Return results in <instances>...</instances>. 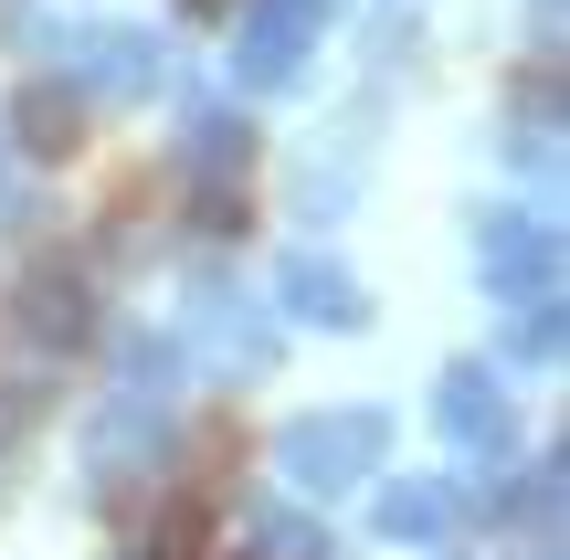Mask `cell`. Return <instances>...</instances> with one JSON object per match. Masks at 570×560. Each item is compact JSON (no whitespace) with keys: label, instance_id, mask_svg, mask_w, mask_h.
<instances>
[{"label":"cell","instance_id":"2e32d148","mask_svg":"<svg viewBox=\"0 0 570 560\" xmlns=\"http://www.w3.org/2000/svg\"><path fill=\"white\" fill-rule=\"evenodd\" d=\"M169 381H180V338H127V350H117V392L169 402Z\"/></svg>","mask_w":570,"mask_h":560},{"label":"cell","instance_id":"44dd1931","mask_svg":"<svg viewBox=\"0 0 570 560\" xmlns=\"http://www.w3.org/2000/svg\"><path fill=\"white\" fill-rule=\"evenodd\" d=\"M117 560H148V550H117Z\"/></svg>","mask_w":570,"mask_h":560},{"label":"cell","instance_id":"5bb4252c","mask_svg":"<svg viewBox=\"0 0 570 560\" xmlns=\"http://www.w3.org/2000/svg\"><path fill=\"white\" fill-rule=\"evenodd\" d=\"M560 338H570V307L560 296H529V307H508V360L497 371H550Z\"/></svg>","mask_w":570,"mask_h":560},{"label":"cell","instance_id":"6da1fadb","mask_svg":"<svg viewBox=\"0 0 570 560\" xmlns=\"http://www.w3.org/2000/svg\"><path fill=\"white\" fill-rule=\"evenodd\" d=\"M265 455H275V477L296 487V498H348V487L391 455V413H381V402H327V413L275 423Z\"/></svg>","mask_w":570,"mask_h":560},{"label":"cell","instance_id":"7c38bea8","mask_svg":"<svg viewBox=\"0 0 570 560\" xmlns=\"http://www.w3.org/2000/svg\"><path fill=\"white\" fill-rule=\"evenodd\" d=\"M508 148H518L529 169L560 159V63H529V75L508 85Z\"/></svg>","mask_w":570,"mask_h":560},{"label":"cell","instance_id":"7a4b0ae2","mask_svg":"<svg viewBox=\"0 0 570 560\" xmlns=\"http://www.w3.org/2000/svg\"><path fill=\"white\" fill-rule=\"evenodd\" d=\"M475 275H487L497 307H529V296H560V223L529 202L475 212Z\"/></svg>","mask_w":570,"mask_h":560},{"label":"cell","instance_id":"ba28073f","mask_svg":"<svg viewBox=\"0 0 570 560\" xmlns=\"http://www.w3.org/2000/svg\"><path fill=\"white\" fill-rule=\"evenodd\" d=\"M433 423H444L465 455H508V371H497V360H454L444 392H433Z\"/></svg>","mask_w":570,"mask_h":560},{"label":"cell","instance_id":"277c9868","mask_svg":"<svg viewBox=\"0 0 570 560\" xmlns=\"http://www.w3.org/2000/svg\"><path fill=\"white\" fill-rule=\"evenodd\" d=\"M169 85V42L138 32V21H96V32H75V96L85 106H148Z\"/></svg>","mask_w":570,"mask_h":560},{"label":"cell","instance_id":"8fae6325","mask_svg":"<svg viewBox=\"0 0 570 560\" xmlns=\"http://www.w3.org/2000/svg\"><path fill=\"white\" fill-rule=\"evenodd\" d=\"M454 519H465V498H454V487H433V477L381 487V508H370V529H381L391 550H444V540H454Z\"/></svg>","mask_w":570,"mask_h":560},{"label":"cell","instance_id":"9c48e42d","mask_svg":"<svg viewBox=\"0 0 570 560\" xmlns=\"http://www.w3.org/2000/svg\"><path fill=\"white\" fill-rule=\"evenodd\" d=\"M275 296H285V317H306V328H370V286L338 265V254H285L275 265Z\"/></svg>","mask_w":570,"mask_h":560},{"label":"cell","instance_id":"52a82bcc","mask_svg":"<svg viewBox=\"0 0 570 560\" xmlns=\"http://www.w3.org/2000/svg\"><path fill=\"white\" fill-rule=\"evenodd\" d=\"M190 338L212 350V371H223V381L275 371V317L254 307V296H233V286H202V296H190Z\"/></svg>","mask_w":570,"mask_h":560},{"label":"cell","instance_id":"ffe728a7","mask_svg":"<svg viewBox=\"0 0 570 560\" xmlns=\"http://www.w3.org/2000/svg\"><path fill=\"white\" fill-rule=\"evenodd\" d=\"M529 560H560V540H539V550H529Z\"/></svg>","mask_w":570,"mask_h":560},{"label":"cell","instance_id":"9a60e30c","mask_svg":"<svg viewBox=\"0 0 570 560\" xmlns=\"http://www.w3.org/2000/svg\"><path fill=\"white\" fill-rule=\"evenodd\" d=\"M254 560H327V529L306 519V508H254Z\"/></svg>","mask_w":570,"mask_h":560},{"label":"cell","instance_id":"d6986e66","mask_svg":"<svg viewBox=\"0 0 570 560\" xmlns=\"http://www.w3.org/2000/svg\"><path fill=\"white\" fill-rule=\"evenodd\" d=\"M190 11H202V21H212V11H233V0H190Z\"/></svg>","mask_w":570,"mask_h":560},{"label":"cell","instance_id":"5b68a950","mask_svg":"<svg viewBox=\"0 0 570 560\" xmlns=\"http://www.w3.org/2000/svg\"><path fill=\"white\" fill-rule=\"evenodd\" d=\"M327 0H244V32H233V75L254 96H285L306 75V42H317Z\"/></svg>","mask_w":570,"mask_h":560},{"label":"cell","instance_id":"8992f818","mask_svg":"<svg viewBox=\"0 0 570 560\" xmlns=\"http://www.w3.org/2000/svg\"><path fill=\"white\" fill-rule=\"evenodd\" d=\"M0 138L21 148V159H75L85 148V96H75V75H32V85H11V106H0Z\"/></svg>","mask_w":570,"mask_h":560},{"label":"cell","instance_id":"ac0fdd59","mask_svg":"<svg viewBox=\"0 0 570 560\" xmlns=\"http://www.w3.org/2000/svg\"><path fill=\"white\" fill-rule=\"evenodd\" d=\"M190 560H254V550H190Z\"/></svg>","mask_w":570,"mask_h":560},{"label":"cell","instance_id":"e0dca14e","mask_svg":"<svg viewBox=\"0 0 570 560\" xmlns=\"http://www.w3.org/2000/svg\"><path fill=\"white\" fill-rule=\"evenodd\" d=\"M190 223H202V233H244L254 223V190H190Z\"/></svg>","mask_w":570,"mask_h":560},{"label":"cell","instance_id":"3957f363","mask_svg":"<svg viewBox=\"0 0 570 560\" xmlns=\"http://www.w3.org/2000/svg\"><path fill=\"white\" fill-rule=\"evenodd\" d=\"M11 317L32 350H85V338L106 328V296H96V265L85 254H32L11 286Z\"/></svg>","mask_w":570,"mask_h":560},{"label":"cell","instance_id":"30bf717a","mask_svg":"<svg viewBox=\"0 0 570 560\" xmlns=\"http://www.w3.org/2000/svg\"><path fill=\"white\" fill-rule=\"evenodd\" d=\"M180 180L190 190H254V127L233 106H190L180 127Z\"/></svg>","mask_w":570,"mask_h":560},{"label":"cell","instance_id":"4fadbf2b","mask_svg":"<svg viewBox=\"0 0 570 560\" xmlns=\"http://www.w3.org/2000/svg\"><path fill=\"white\" fill-rule=\"evenodd\" d=\"M560 498H570V455H529V465H518V487H508L497 508H508L529 540H560Z\"/></svg>","mask_w":570,"mask_h":560}]
</instances>
